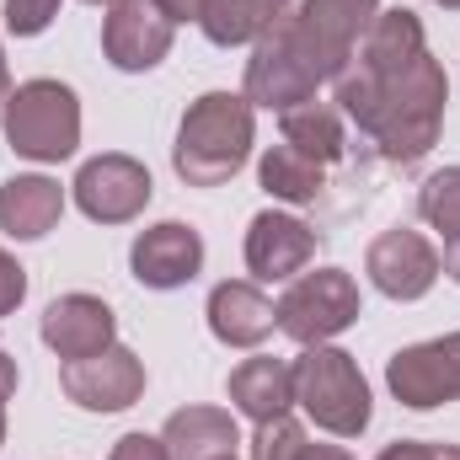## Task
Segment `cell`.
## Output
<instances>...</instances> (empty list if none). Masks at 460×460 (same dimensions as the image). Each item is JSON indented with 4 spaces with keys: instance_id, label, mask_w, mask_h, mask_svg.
<instances>
[{
    "instance_id": "6da1fadb",
    "label": "cell",
    "mask_w": 460,
    "mask_h": 460,
    "mask_svg": "<svg viewBox=\"0 0 460 460\" xmlns=\"http://www.w3.org/2000/svg\"><path fill=\"white\" fill-rule=\"evenodd\" d=\"M332 102L391 166H418L439 145L450 81L434 54H418L407 70L391 75H369L364 65L348 59L332 75Z\"/></svg>"
},
{
    "instance_id": "7a4b0ae2",
    "label": "cell",
    "mask_w": 460,
    "mask_h": 460,
    "mask_svg": "<svg viewBox=\"0 0 460 460\" xmlns=\"http://www.w3.org/2000/svg\"><path fill=\"white\" fill-rule=\"evenodd\" d=\"M353 54H338L332 43H322L300 11H289L268 38L252 43V59H246V81H241V97L252 108H268V113H289L300 102H311L322 86H332V75L343 70Z\"/></svg>"
},
{
    "instance_id": "3957f363",
    "label": "cell",
    "mask_w": 460,
    "mask_h": 460,
    "mask_svg": "<svg viewBox=\"0 0 460 460\" xmlns=\"http://www.w3.org/2000/svg\"><path fill=\"white\" fill-rule=\"evenodd\" d=\"M252 145H257V108L241 92H204L177 123L172 172L188 188H220L252 161Z\"/></svg>"
},
{
    "instance_id": "277c9868",
    "label": "cell",
    "mask_w": 460,
    "mask_h": 460,
    "mask_svg": "<svg viewBox=\"0 0 460 460\" xmlns=\"http://www.w3.org/2000/svg\"><path fill=\"white\" fill-rule=\"evenodd\" d=\"M295 407L332 439H358L375 418L358 358L332 343H316L295 358Z\"/></svg>"
},
{
    "instance_id": "5b68a950",
    "label": "cell",
    "mask_w": 460,
    "mask_h": 460,
    "mask_svg": "<svg viewBox=\"0 0 460 460\" xmlns=\"http://www.w3.org/2000/svg\"><path fill=\"white\" fill-rule=\"evenodd\" d=\"M5 145L22 155V161H38V166H59L81 150V97L54 81V75H38V81H22L5 102Z\"/></svg>"
},
{
    "instance_id": "8992f818",
    "label": "cell",
    "mask_w": 460,
    "mask_h": 460,
    "mask_svg": "<svg viewBox=\"0 0 460 460\" xmlns=\"http://www.w3.org/2000/svg\"><path fill=\"white\" fill-rule=\"evenodd\" d=\"M273 311H279L284 338H295L300 348H316L343 338L364 316V300H358V284H353L348 268H316V273L289 279V289H284V300Z\"/></svg>"
},
{
    "instance_id": "52a82bcc",
    "label": "cell",
    "mask_w": 460,
    "mask_h": 460,
    "mask_svg": "<svg viewBox=\"0 0 460 460\" xmlns=\"http://www.w3.org/2000/svg\"><path fill=\"white\" fill-rule=\"evenodd\" d=\"M70 193H75V209H81L86 220H97V226H128V220L145 215L155 182H150L145 161H134V155H123V150H108V155H92V161L75 172Z\"/></svg>"
},
{
    "instance_id": "ba28073f",
    "label": "cell",
    "mask_w": 460,
    "mask_h": 460,
    "mask_svg": "<svg viewBox=\"0 0 460 460\" xmlns=\"http://www.w3.org/2000/svg\"><path fill=\"white\" fill-rule=\"evenodd\" d=\"M385 385L412 412H434V407L460 402V332H445V338H429V343L391 353Z\"/></svg>"
},
{
    "instance_id": "9c48e42d",
    "label": "cell",
    "mask_w": 460,
    "mask_h": 460,
    "mask_svg": "<svg viewBox=\"0 0 460 460\" xmlns=\"http://www.w3.org/2000/svg\"><path fill=\"white\" fill-rule=\"evenodd\" d=\"M364 273H369V284H375L385 300H402V305H407V300H423V295L439 284L445 262H439V246H434L423 230L391 226L369 241Z\"/></svg>"
},
{
    "instance_id": "30bf717a",
    "label": "cell",
    "mask_w": 460,
    "mask_h": 460,
    "mask_svg": "<svg viewBox=\"0 0 460 460\" xmlns=\"http://www.w3.org/2000/svg\"><path fill=\"white\" fill-rule=\"evenodd\" d=\"M59 391L81 407V412H128L145 396V358L134 348H102L92 358H75L59 369Z\"/></svg>"
},
{
    "instance_id": "8fae6325",
    "label": "cell",
    "mask_w": 460,
    "mask_h": 460,
    "mask_svg": "<svg viewBox=\"0 0 460 460\" xmlns=\"http://www.w3.org/2000/svg\"><path fill=\"white\" fill-rule=\"evenodd\" d=\"M172 38H177V27L161 16L155 0H118V5H108V16H102V54H108V65L123 70V75L155 70L172 54Z\"/></svg>"
},
{
    "instance_id": "7c38bea8",
    "label": "cell",
    "mask_w": 460,
    "mask_h": 460,
    "mask_svg": "<svg viewBox=\"0 0 460 460\" xmlns=\"http://www.w3.org/2000/svg\"><path fill=\"white\" fill-rule=\"evenodd\" d=\"M311 257H316V230L300 215L262 209L246 226V273H252V284H289V279H300L311 268Z\"/></svg>"
},
{
    "instance_id": "4fadbf2b",
    "label": "cell",
    "mask_w": 460,
    "mask_h": 460,
    "mask_svg": "<svg viewBox=\"0 0 460 460\" xmlns=\"http://www.w3.org/2000/svg\"><path fill=\"white\" fill-rule=\"evenodd\" d=\"M128 273L145 289H182L204 273V235L182 220L145 226L128 246Z\"/></svg>"
},
{
    "instance_id": "5bb4252c",
    "label": "cell",
    "mask_w": 460,
    "mask_h": 460,
    "mask_svg": "<svg viewBox=\"0 0 460 460\" xmlns=\"http://www.w3.org/2000/svg\"><path fill=\"white\" fill-rule=\"evenodd\" d=\"M38 338L49 343L54 358L75 364V358H92V353H102V348L118 343V316L102 295H81L75 289V295L49 300V311L38 322Z\"/></svg>"
},
{
    "instance_id": "9a60e30c",
    "label": "cell",
    "mask_w": 460,
    "mask_h": 460,
    "mask_svg": "<svg viewBox=\"0 0 460 460\" xmlns=\"http://www.w3.org/2000/svg\"><path fill=\"white\" fill-rule=\"evenodd\" d=\"M204 316H209V332L226 348H262L279 332V311H273V300H268L252 279H226V284H215Z\"/></svg>"
},
{
    "instance_id": "2e32d148",
    "label": "cell",
    "mask_w": 460,
    "mask_h": 460,
    "mask_svg": "<svg viewBox=\"0 0 460 460\" xmlns=\"http://www.w3.org/2000/svg\"><path fill=\"white\" fill-rule=\"evenodd\" d=\"M230 407L252 423H268V418H284L295 407V364L273 358V353H257V358H241L226 380Z\"/></svg>"
},
{
    "instance_id": "e0dca14e",
    "label": "cell",
    "mask_w": 460,
    "mask_h": 460,
    "mask_svg": "<svg viewBox=\"0 0 460 460\" xmlns=\"http://www.w3.org/2000/svg\"><path fill=\"white\" fill-rule=\"evenodd\" d=\"M65 215V188L43 172H16L0 188V230L11 241H43Z\"/></svg>"
},
{
    "instance_id": "ac0fdd59",
    "label": "cell",
    "mask_w": 460,
    "mask_h": 460,
    "mask_svg": "<svg viewBox=\"0 0 460 460\" xmlns=\"http://www.w3.org/2000/svg\"><path fill=\"white\" fill-rule=\"evenodd\" d=\"M161 445L172 460H226L241 445V429L226 407H177L161 429Z\"/></svg>"
},
{
    "instance_id": "d6986e66",
    "label": "cell",
    "mask_w": 460,
    "mask_h": 460,
    "mask_svg": "<svg viewBox=\"0 0 460 460\" xmlns=\"http://www.w3.org/2000/svg\"><path fill=\"white\" fill-rule=\"evenodd\" d=\"M418 54H429L423 22H418V11L396 5V11H380V16L369 22V32H364L358 49H353V65H364L369 75H391V70H407Z\"/></svg>"
},
{
    "instance_id": "ffe728a7",
    "label": "cell",
    "mask_w": 460,
    "mask_h": 460,
    "mask_svg": "<svg viewBox=\"0 0 460 460\" xmlns=\"http://www.w3.org/2000/svg\"><path fill=\"white\" fill-rule=\"evenodd\" d=\"M295 5L300 0H209V11H204L199 27H204V38L215 49H246V43L268 38Z\"/></svg>"
},
{
    "instance_id": "44dd1931",
    "label": "cell",
    "mask_w": 460,
    "mask_h": 460,
    "mask_svg": "<svg viewBox=\"0 0 460 460\" xmlns=\"http://www.w3.org/2000/svg\"><path fill=\"white\" fill-rule=\"evenodd\" d=\"M257 182H262V193L279 199V204H316L322 188H327V166L311 161V155L295 150V145H268L262 161H257Z\"/></svg>"
},
{
    "instance_id": "7402d4cb",
    "label": "cell",
    "mask_w": 460,
    "mask_h": 460,
    "mask_svg": "<svg viewBox=\"0 0 460 460\" xmlns=\"http://www.w3.org/2000/svg\"><path fill=\"white\" fill-rule=\"evenodd\" d=\"M279 128H284V145H295V150H305L311 161H322V166H332V161H343L348 150V134H343V113L338 108H327V102H300V108H289V113H279Z\"/></svg>"
},
{
    "instance_id": "603a6c76",
    "label": "cell",
    "mask_w": 460,
    "mask_h": 460,
    "mask_svg": "<svg viewBox=\"0 0 460 460\" xmlns=\"http://www.w3.org/2000/svg\"><path fill=\"white\" fill-rule=\"evenodd\" d=\"M295 11L322 43H332L338 54H353L358 38L369 32V22L380 16V0H300Z\"/></svg>"
},
{
    "instance_id": "cb8c5ba5",
    "label": "cell",
    "mask_w": 460,
    "mask_h": 460,
    "mask_svg": "<svg viewBox=\"0 0 460 460\" xmlns=\"http://www.w3.org/2000/svg\"><path fill=\"white\" fill-rule=\"evenodd\" d=\"M418 220L429 230H439L445 241L460 235V166H445V172L423 177V188H418Z\"/></svg>"
},
{
    "instance_id": "d4e9b609",
    "label": "cell",
    "mask_w": 460,
    "mask_h": 460,
    "mask_svg": "<svg viewBox=\"0 0 460 460\" xmlns=\"http://www.w3.org/2000/svg\"><path fill=\"white\" fill-rule=\"evenodd\" d=\"M300 450H305V429L289 412L252 429V460H295Z\"/></svg>"
},
{
    "instance_id": "484cf974",
    "label": "cell",
    "mask_w": 460,
    "mask_h": 460,
    "mask_svg": "<svg viewBox=\"0 0 460 460\" xmlns=\"http://www.w3.org/2000/svg\"><path fill=\"white\" fill-rule=\"evenodd\" d=\"M59 5H65V0H5L0 16H5V32H11V38H38V32L54 27Z\"/></svg>"
},
{
    "instance_id": "4316f807",
    "label": "cell",
    "mask_w": 460,
    "mask_h": 460,
    "mask_svg": "<svg viewBox=\"0 0 460 460\" xmlns=\"http://www.w3.org/2000/svg\"><path fill=\"white\" fill-rule=\"evenodd\" d=\"M22 300H27V268L0 246V316H11Z\"/></svg>"
},
{
    "instance_id": "83f0119b",
    "label": "cell",
    "mask_w": 460,
    "mask_h": 460,
    "mask_svg": "<svg viewBox=\"0 0 460 460\" xmlns=\"http://www.w3.org/2000/svg\"><path fill=\"white\" fill-rule=\"evenodd\" d=\"M108 460H172V456H166L161 434H123Z\"/></svg>"
},
{
    "instance_id": "f1b7e54d",
    "label": "cell",
    "mask_w": 460,
    "mask_h": 460,
    "mask_svg": "<svg viewBox=\"0 0 460 460\" xmlns=\"http://www.w3.org/2000/svg\"><path fill=\"white\" fill-rule=\"evenodd\" d=\"M161 5V16L172 22V27H182V22H204V11H209V0H155Z\"/></svg>"
},
{
    "instance_id": "f546056e",
    "label": "cell",
    "mask_w": 460,
    "mask_h": 460,
    "mask_svg": "<svg viewBox=\"0 0 460 460\" xmlns=\"http://www.w3.org/2000/svg\"><path fill=\"white\" fill-rule=\"evenodd\" d=\"M380 460H439V445H423V439H396L385 445Z\"/></svg>"
},
{
    "instance_id": "4dcf8cb0",
    "label": "cell",
    "mask_w": 460,
    "mask_h": 460,
    "mask_svg": "<svg viewBox=\"0 0 460 460\" xmlns=\"http://www.w3.org/2000/svg\"><path fill=\"white\" fill-rule=\"evenodd\" d=\"M11 396H16V358L0 348V407H5Z\"/></svg>"
},
{
    "instance_id": "1f68e13d",
    "label": "cell",
    "mask_w": 460,
    "mask_h": 460,
    "mask_svg": "<svg viewBox=\"0 0 460 460\" xmlns=\"http://www.w3.org/2000/svg\"><path fill=\"white\" fill-rule=\"evenodd\" d=\"M295 460H353V456H348L343 445H311V439H305V450Z\"/></svg>"
},
{
    "instance_id": "d6a6232c",
    "label": "cell",
    "mask_w": 460,
    "mask_h": 460,
    "mask_svg": "<svg viewBox=\"0 0 460 460\" xmlns=\"http://www.w3.org/2000/svg\"><path fill=\"white\" fill-rule=\"evenodd\" d=\"M439 262H445V273H450V279L460 284V235H450V241H445V252H439Z\"/></svg>"
},
{
    "instance_id": "836d02e7",
    "label": "cell",
    "mask_w": 460,
    "mask_h": 460,
    "mask_svg": "<svg viewBox=\"0 0 460 460\" xmlns=\"http://www.w3.org/2000/svg\"><path fill=\"white\" fill-rule=\"evenodd\" d=\"M11 92H16V86H11V70H5V49H0V118H5V102H11Z\"/></svg>"
},
{
    "instance_id": "e575fe53",
    "label": "cell",
    "mask_w": 460,
    "mask_h": 460,
    "mask_svg": "<svg viewBox=\"0 0 460 460\" xmlns=\"http://www.w3.org/2000/svg\"><path fill=\"white\" fill-rule=\"evenodd\" d=\"M439 460H460V450L456 445H439Z\"/></svg>"
},
{
    "instance_id": "d590c367",
    "label": "cell",
    "mask_w": 460,
    "mask_h": 460,
    "mask_svg": "<svg viewBox=\"0 0 460 460\" xmlns=\"http://www.w3.org/2000/svg\"><path fill=\"white\" fill-rule=\"evenodd\" d=\"M434 5H445V11H460V0H434Z\"/></svg>"
},
{
    "instance_id": "8d00e7d4",
    "label": "cell",
    "mask_w": 460,
    "mask_h": 460,
    "mask_svg": "<svg viewBox=\"0 0 460 460\" xmlns=\"http://www.w3.org/2000/svg\"><path fill=\"white\" fill-rule=\"evenodd\" d=\"M0 445H5V407H0Z\"/></svg>"
},
{
    "instance_id": "74e56055",
    "label": "cell",
    "mask_w": 460,
    "mask_h": 460,
    "mask_svg": "<svg viewBox=\"0 0 460 460\" xmlns=\"http://www.w3.org/2000/svg\"><path fill=\"white\" fill-rule=\"evenodd\" d=\"M86 5H118V0H86Z\"/></svg>"
},
{
    "instance_id": "f35d334b",
    "label": "cell",
    "mask_w": 460,
    "mask_h": 460,
    "mask_svg": "<svg viewBox=\"0 0 460 460\" xmlns=\"http://www.w3.org/2000/svg\"><path fill=\"white\" fill-rule=\"evenodd\" d=\"M226 460H235V456H226Z\"/></svg>"
}]
</instances>
